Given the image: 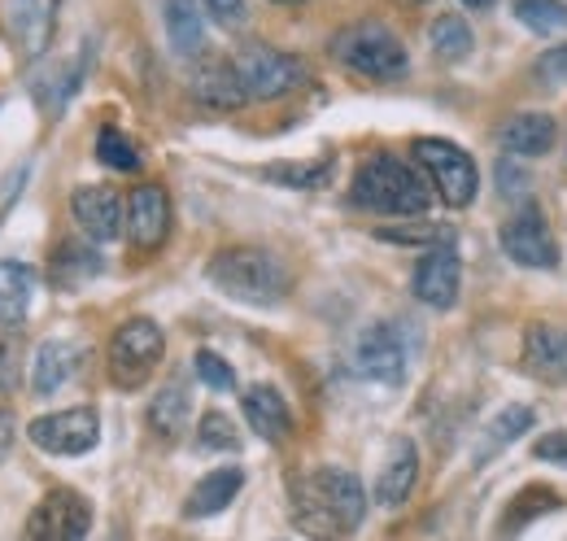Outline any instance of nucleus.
<instances>
[{"instance_id":"f257e3e1","label":"nucleus","mask_w":567,"mask_h":541,"mask_svg":"<svg viewBox=\"0 0 567 541\" xmlns=\"http://www.w3.org/2000/svg\"><path fill=\"white\" fill-rule=\"evenodd\" d=\"M288 516L310 541H346L367 520V489L346 468H315L288 484Z\"/></svg>"},{"instance_id":"f03ea898","label":"nucleus","mask_w":567,"mask_h":541,"mask_svg":"<svg viewBox=\"0 0 567 541\" xmlns=\"http://www.w3.org/2000/svg\"><path fill=\"white\" fill-rule=\"evenodd\" d=\"M350 197H354V205L375 210V214H424L432 205V184L415 162L393 157V153H375L358 166Z\"/></svg>"},{"instance_id":"7ed1b4c3","label":"nucleus","mask_w":567,"mask_h":541,"mask_svg":"<svg viewBox=\"0 0 567 541\" xmlns=\"http://www.w3.org/2000/svg\"><path fill=\"white\" fill-rule=\"evenodd\" d=\"M210 284L245 306H276L288 297V267L262 245H231L210 258Z\"/></svg>"},{"instance_id":"20e7f679","label":"nucleus","mask_w":567,"mask_h":541,"mask_svg":"<svg viewBox=\"0 0 567 541\" xmlns=\"http://www.w3.org/2000/svg\"><path fill=\"white\" fill-rule=\"evenodd\" d=\"M332 58L346 70H354L362 79H375V83H393L411 70V58H406V44L375 18H362V22H350L332 35Z\"/></svg>"},{"instance_id":"39448f33","label":"nucleus","mask_w":567,"mask_h":541,"mask_svg":"<svg viewBox=\"0 0 567 541\" xmlns=\"http://www.w3.org/2000/svg\"><path fill=\"white\" fill-rule=\"evenodd\" d=\"M411 153H415V166L427 175L432 193L450 205V210H463V205L476 202L481 171H476V162H472L467 149H458L454 140H441V135H420L411 144Z\"/></svg>"},{"instance_id":"423d86ee","label":"nucleus","mask_w":567,"mask_h":541,"mask_svg":"<svg viewBox=\"0 0 567 541\" xmlns=\"http://www.w3.org/2000/svg\"><path fill=\"white\" fill-rule=\"evenodd\" d=\"M162 354H166V337L148 315L118 324V333L110 340V380L118 389H141L153 376V367L162 363Z\"/></svg>"},{"instance_id":"0eeeda50","label":"nucleus","mask_w":567,"mask_h":541,"mask_svg":"<svg viewBox=\"0 0 567 541\" xmlns=\"http://www.w3.org/2000/svg\"><path fill=\"white\" fill-rule=\"evenodd\" d=\"M27 437L35 450L53 455V459H79L87 450H96L101 441V415L92 406H71V410H53L27 423Z\"/></svg>"},{"instance_id":"6e6552de","label":"nucleus","mask_w":567,"mask_h":541,"mask_svg":"<svg viewBox=\"0 0 567 541\" xmlns=\"http://www.w3.org/2000/svg\"><path fill=\"white\" fill-rule=\"evenodd\" d=\"M92 529V502L74 489H49L27 516L22 541H83Z\"/></svg>"},{"instance_id":"1a4fd4ad","label":"nucleus","mask_w":567,"mask_h":541,"mask_svg":"<svg viewBox=\"0 0 567 541\" xmlns=\"http://www.w3.org/2000/svg\"><path fill=\"white\" fill-rule=\"evenodd\" d=\"M236 70H240L249 101H280L292 88H301V79H306V67L292 53L271 49V44H249L236 58Z\"/></svg>"},{"instance_id":"9d476101","label":"nucleus","mask_w":567,"mask_h":541,"mask_svg":"<svg viewBox=\"0 0 567 541\" xmlns=\"http://www.w3.org/2000/svg\"><path fill=\"white\" fill-rule=\"evenodd\" d=\"M406 363H411V349H406V333L389 319L371 324L354 349V367L358 376L375 380V385H402L406 380Z\"/></svg>"},{"instance_id":"9b49d317","label":"nucleus","mask_w":567,"mask_h":541,"mask_svg":"<svg viewBox=\"0 0 567 541\" xmlns=\"http://www.w3.org/2000/svg\"><path fill=\"white\" fill-rule=\"evenodd\" d=\"M502 249L511 254V263L533 270H555L559 267V249L550 236V223L537 205H524L519 214H511L502 223Z\"/></svg>"},{"instance_id":"f8f14e48","label":"nucleus","mask_w":567,"mask_h":541,"mask_svg":"<svg viewBox=\"0 0 567 541\" xmlns=\"http://www.w3.org/2000/svg\"><path fill=\"white\" fill-rule=\"evenodd\" d=\"M458 288H463V258H458L454 241L432 245L415 267V297L432 310H450L458 302Z\"/></svg>"},{"instance_id":"ddd939ff","label":"nucleus","mask_w":567,"mask_h":541,"mask_svg":"<svg viewBox=\"0 0 567 541\" xmlns=\"http://www.w3.org/2000/svg\"><path fill=\"white\" fill-rule=\"evenodd\" d=\"M62 0H13L9 4V35L22 53V62H40L53 44Z\"/></svg>"},{"instance_id":"4468645a","label":"nucleus","mask_w":567,"mask_h":541,"mask_svg":"<svg viewBox=\"0 0 567 541\" xmlns=\"http://www.w3.org/2000/svg\"><path fill=\"white\" fill-rule=\"evenodd\" d=\"M127 236L141 254H153L171 236V197L162 184H141L127 197Z\"/></svg>"},{"instance_id":"2eb2a0df","label":"nucleus","mask_w":567,"mask_h":541,"mask_svg":"<svg viewBox=\"0 0 567 541\" xmlns=\"http://www.w3.org/2000/svg\"><path fill=\"white\" fill-rule=\"evenodd\" d=\"M71 214L87 241H118L123 218H127L123 197L105 184H79L71 193Z\"/></svg>"},{"instance_id":"dca6fc26","label":"nucleus","mask_w":567,"mask_h":541,"mask_svg":"<svg viewBox=\"0 0 567 541\" xmlns=\"http://www.w3.org/2000/svg\"><path fill=\"white\" fill-rule=\"evenodd\" d=\"M87 363V349L79 340H44L35 349V363H31V394L35 398H53L79 376V367Z\"/></svg>"},{"instance_id":"f3484780","label":"nucleus","mask_w":567,"mask_h":541,"mask_svg":"<svg viewBox=\"0 0 567 541\" xmlns=\"http://www.w3.org/2000/svg\"><path fill=\"white\" fill-rule=\"evenodd\" d=\"M519 358H524L528 376L567 389V333L564 328H555V324H528Z\"/></svg>"},{"instance_id":"a211bd4d","label":"nucleus","mask_w":567,"mask_h":541,"mask_svg":"<svg viewBox=\"0 0 567 541\" xmlns=\"http://www.w3.org/2000/svg\"><path fill=\"white\" fill-rule=\"evenodd\" d=\"M415 480H420V450H415L411 437H398L389 446V459L380 468V480H375V502L380 507H402L415 493Z\"/></svg>"},{"instance_id":"6ab92c4d","label":"nucleus","mask_w":567,"mask_h":541,"mask_svg":"<svg viewBox=\"0 0 567 541\" xmlns=\"http://www.w3.org/2000/svg\"><path fill=\"white\" fill-rule=\"evenodd\" d=\"M193 96H197L202 105H210V110H240V105L249 101L236 62H218V58H214V62H202V67L193 70Z\"/></svg>"},{"instance_id":"aec40b11","label":"nucleus","mask_w":567,"mask_h":541,"mask_svg":"<svg viewBox=\"0 0 567 541\" xmlns=\"http://www.w3.org/2000/svg\"><path fill=\"white\" fill-rule=\"evenodd\" d=\"M245 419H249V428L262 437V441H284L288 432H292V410L284 402V394L276 385H254V389H245Z\"/></svg>"},{"instance_id":"412c9836","label":"nucleus","mask_w":567,"mask_h":541,"mask_svg":"<svg viewBox=\"0 0 567 541\" xmlns=\"http://www.w3.org/2000/svg\"><path fill=\"white\" fill-rule=\"evenodd\" d=\"M240 484H245V472H240V468H214V472H206L188 489L184 516H188V520H210L223 507H231V498L240 493Z\"/></svg>"},{"instance_id":"4be33fe9","label":"nucleus","mask_w":567,"mask_h":541,"mask_svg":"<svg viewBox=\"0 0 567 541\" xmlns=\"http://www.w3.org/2000/svg\"><path fill=\"white\" fill-rule=\"evenodd\" d=\"M555 119L550 114H537V110H524V114H515L502 132H497V140L515 153V157H542L550 144H555Z\"/></svg>"},{"instance_id":"5701e85b","label":"nucleus","mask_w":567,"mask_h":541,"mask_svg":"<svg viewBox=\"0 0 567 541\" xmlns=\"http://www.w3.org/2000/svg\"><path fill=\"white\" fill-rule=\"evenodd\" d=\"M31 293H35V270L18 258H0V328L22 324V315L31 310Z\"/></svg>"},{"instance_id":"b1692460","label":"nucleus","mask_w":567,"mask_h":541,"mask_svg":"<svg viewBox=\"0 0 567 541\" xmlns=\"http://www.w3.org/2000/svg\"><path fill=\"white\" fill-rule=\"evenodd\" d=\"M96 275H101V254L87 249L83 241H62V245L53 249V258H49V279H53L58 288H83V284L96 279Z\"/></svg>"},{"instance_id":"393cba45","label":"nucleus","mask_w":567,"mask_h":541,"mask_svg":"<svg viewBox=\"0 0 567 541\" xmlns=\"http://www.w3.org/2000/svg\"><path fill=\"white\" fill-rule=\"evenodd\" d=\"M166 35L179 58H197L206 49V22L197 0H166Z\"/></svg>"},{"instance_id":"a878e982","label":"nucleus","mask_w":567,"mask_h":541,"mask_svg":"<svg viewBox=\"0 0 567 541\" xmlns=\"http://www.w3.org/2000/svg\"><path fill=\"white\" fill-rule=\"evenodd\" d=\"M148 428L162 441H175L188 428V389L184 385H166L153 402H148Z\"/></svg>"},{"instance_id":"bb28decb","label":"nucleus","mask_w":567,"mask_h":541,"mask_svg":"<svg viewBox=\"0 0 567 541\" xmlns=\"http://www.w3.org/2000/svg\"><path fill=\"white\" fill-rule=\"evenodd\" d=\"M550 511H559V493H555V489H546V484H528V489H519V493L511 498V511L502 516V538L528 529L537 516H550Z\"/></svg>"},{"instance_id":"cd10ccee","label":"nucleus","mask_w":567,"mask_h":541,"mask_svg":"<svg viewBox=\"0 0 567 541\" xmlns=\"http://www.w3.org/2000/svg\"><path fill=\"white\" fill-rule=\"evenodd\" d=\"M537 423V415H533V406H506L502 415H497L494 423L485 428V446H481V455H476V463H489L497 450H506L515 437H524L528 428Z\"/></svg>"},{"instance_id":"c85d7f7f","label":"nucleus","mask_w":567,"mask_h":541,"mask_svg":"<svg viewBox=\"0 0 567 541\" xmlns=\"http://www.w3.org/2000/svg\"><path fill=\"white\" fill-rule=\"evenodd\" d=\"M427 40H432V53H436L441 62H463V58L472 53V27H467L458 13H441V18L432 22Z\"/></svg>"},{"instance_id":"c756f323","label":"nucleus","mask_w":567,"mask_h":541,"mask_svg":"<svg viewBox=\"0 0 567 541\" xmlns=\"http://www.w3.org/2000/svg\"><path fill=\"white\" fill-rule=\"evenodd\" d=\"M515 18L537 35H564L567 0H515Z\"/></svg>"},{"instance_id":"7c9ffc66","label":"nucleus","mask_w":567,"mask_h":541,"mask_svg":"<svg viewBox=\"0 0 567 541\" xmlns=\"http://www.w3.org/2000/svg\"><path fill=\"white\" fill-rule=\"evenodd\" d=\"M271 184H288V188H301V193H315L332 180V157H319V162H297V166H267L262 171Z\"/></svg>"},{"instance_id":"2f4dec72","label":"nucleus","mask_w":567,"mask_h":541,"mask_svg":"<svg viewBox=\"0 0 567 541\" xmlns=\"http://www.w3.org/2000/svg\"><path fill=\"white\" fill-rule=\"evenodd\" d=\"M96 157L110 166V171H141V149H136V140L127 132H118V127H105V132L96 135Z\"/></svg>"},{"instance_id":"473e14b6","label":"nucleus","mask_w":567,"mask_h":541,"mask_svg":"<svg viewBox=\"0 0 567 541\" xmlns=\"http://www.w3.org/2000/svg\"><path fill=\"white\" fill-rule=\"evenodd\" d=\"M197 437H202V450H218V455H231V450H240L236 423H231L223 410H206V415H202V423H197Z\"/></svg>"},{"instance_id":"72a5a7b5","label":"nucleus","mask_w":567,"mask_h":541,"mask_svg":"<svg viewBox=\"0 0 567 541\" xmlns=\"http://www.w3.org/2000/svg\"><path fill=\"white\" fill-rule=\"evenodd\" d=\"M193 367H197V380H202L206 389H214V394H231V389H236V371H231V363H227L223 354L197 349Z\"/></svg>"},{"instance_id":"f704fd0d","label":"nucleus","mask_w":567,"mask_h":541,"mask_svg":"<svg viewBox=\"0 0 567 541\" xmlns=\"http://www.w3.org/2000/svg\"><path fill=\"white\" fill-rule=\"evenodd\" d=\"M202 4H206V13H210L218 27H240L249 18V4L245 0H202Z\"/></svg>"},{"instance_id":"c9c22d12","label":"nucleus","mask_w":567,"mask_h":541,"mask_svg":"<svg viewBox=\"0 0 567 541\" xmlns=\"http://www.w3.org/2000/svg\"><path fill=\"white\" fill-rule=\"evenodd\" d=\"M18 389V337L0 340V394Z\"/></svg>"},{"instance_id":"e433bc0d","label":"nucleus","mask_w":567,"mask_h":541,"mask_svg":"<svg viewBox=\"0 0 567 541\" xmlns=\"http://www.w3.org/2000/svg\"><path fill=\"white\" fill-rule=\"evenodd\" d=\"M533 455H537L542 463H564L567 468V432H546V437L533 446Z\"/></svg>"},{"instance_id":"4c0bfd02","label":"nucleus","mask_w":567,"mask_h":541,"mask_svg":"<svg viewBox=\"0 0 567 541\" xmlns=\"http://www.w3.org/2000/svg\"><path fill=\"white\" fill-rule=\"evenodd\" d=\"M537 79H546V83H567V44L564 49H550V53L537 62Z\"/></svg>"},{"instance_id":"58836bf2","label":"nucleus","mask_w":567,"mask_h":541,"mask_svg":"<svg viewBox=\"0 0 567 541\" xmlns=\"http://www.w3.org/2000/svg\"><path fill=\"white\" fill-rule=\"evenodd\" d=\"M13 441H18V419H13V410L0 406V463L13 455Z\"/></svg>"},{"instance_id":"ea45409f","label":"nucleus","mask_w":567,"mask_h":541,"mask_svg":"<svg viewBox=\"0 0 567 541\" xmlns=\"http://www.w3.org/2000/svg\"><path fill=\"white\" fill-rule=\"evenodd\" d=\"M22 184H27V166H18L13 175L0 180V218H4V205L18 202V188H22Z\"/></svg>"},{"instance_id":"a19ab883","label":"nucleus","mask_w":567,"mask_h":541,"mask_svg":"<svg viewBox=\"0 0 567 541\" xmlns=\"http://www.w3.org/2000/svg\"><path fill=\"white\" fill-rule=\"evenodd\" d=\"M463 4H467V9H489L494 0H463Z\"/></svg>"},{"instance_id":"79ce46f5","label":"nucleus","mask_w":567,"mask_h":541,"mask_svg":"<svg viewBox=\"0 0 567 541\" xmlns=\"http://www.w3.org/2000/svg\"><path fill=\"white\" fill-rule=\"evenodd\" d=\"M276 4H301V0H276Z\"/></svg>"},{"instance_id":"37998d69","label":"nucleus","mask_w":567,"mask_h":541,"mask_svg":"<svg viewBox=\"0 0 567 541\" xmlns=\"http://www.w3.org/2000/svg\"><path fill=\"white\" fill-rule=\"evenodd\" d=\"M406 4H427V0H406Z\"/></svg>"}]
</instances>
